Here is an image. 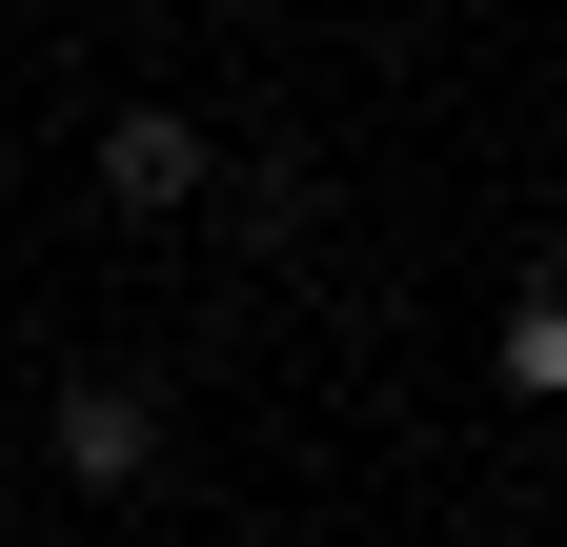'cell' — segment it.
I'll list each match as a JSON object with an SVG mask.
<instances>
[{
    "mask_svg": "<svg viewBox=\"0 0 567 547\" xmlns=\"http://www.w3.org/2000/svg\"><path fill=\"white\" fill-rule=\"evenodd\" d=\"M244 224H264V244H305V224H324V163H305V143H264V163H244Z\"/></svg>",
    "mask_w": 567,
    "mask_h": 547,
    "instance_id": "3957f363",
    "label": "cell"
},
{
    "mask_svg": "<svg viewBox=\"0 0 567 547\" xmlns=\"http://www.w3.org/2000/svg\"><path fill=\"white\" fill-rule=\"evenodd\" d=\"M203 183H224V143H203L183 102H102V203H122V224H183Z\"/></svg>",
    "mask_w": 567,
    "mask_h": 547,
    "instance_id": "7a4b0ae2",
    "label": "cell"
},
{
    "mask_svg": "<svg viewBox=\"0 0 567 547\" xmlns=\"http://www.w3.org/2000/svg\"><path fill=\"white\" fill-rule=\"evenodd\" d=\"M507 385H527V405H567V305H527V285H507Z\"/></svg>",
    "mask_w": 567,
    "mask_h": 547,
    "instance_id": "277c9868",
    "label": "cell"
},
{
    "mask_svg": "<svg viewBox=\"0 0 567 547\" xmlns=\"http://www.w3.org/2000/svg\"><path fill=\"white\" fill-rule=\"evenodd\" d=\"M41 466H61V487H163V385H142V365H61Z\"/></svg>",
    "mask_w": 567,
    "mask_h": 547,
    "instance_id": "6da1fadb",
    "label": "cell"
}]
</instances>
